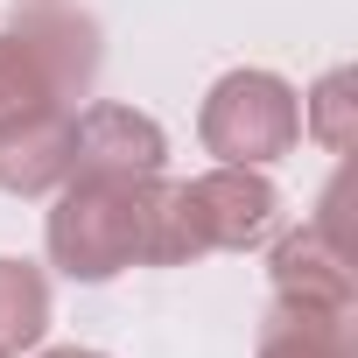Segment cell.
Returning a JSON list of instances; mask_svg holds the SVG:
<instances>
[{
    "label": "cell",
    "mask_w": 358,
    "mask_h": 358,
    "mask_svg": "<svg viewBox=\"0 0 358 358\" xmlns=\"http://www.w3.org/2000/svg\"><path fill=\"white\" fill-rule=\"evenodd\" d=\"M36 358H106V351H92V344H50V351H36Z\"/></svg>",
    "instance_id": "12"
},
{
    "label": "cell",
    "mask_w": 358,
    "mask_h": 358,
    "mask_svg": "<svg viewBox=\"0 0 358 358\" xmlns=\"http://www.w3.org/2000/svg\"><path fill=\"white\" fill-rule=\"evenodd\" d=\"M57 106H71V99H64L57 71L43 64V50L22 29H0V134L36 113H57Z\"/></svg>",
    "instance_id": "8"
},
{
    "label": "cell",
    "mask_w": 358,
    "mask_h": 358,
    "mask_svg": "<svg viewBox=\"0 0 358 358\" xmlns=\"http://www.w3.org/2000/svg\"><path fill=\"white\" fill-rule=\"evenodd\" d=\"M155 183V176H148ZM148 183L134 176H64L50 190V218H43V246L50 267L71 281H113L127 267H141L148 246Z\"/></svg>",
    "instance_id": "1"
},
{
    "label": "cell",
    "mask_w": 358,
    "mask_h": 358,
    "mask_svg": "<svg viewBox=\"0 0 358 358\" xmlns=\"http://www.w3.org/2000/svg\"><path fill=\"white\" fill-rule=\"evenodd\" d=\"M197 141L204 155L218 162H239V169H274L281 155H295L302 141V92L281 78V71H225L204 106H197Z\"/></svg>",
    "instance_id": "2"
},
{
    "label": "cell",
    "mask_w": 358,
    "mask_h": 358,
    "mask_svg": "<svg viewBox=\"0 0 358 358\" xmlns=\"http://www.w3.org/2000/svg\"><path fill=\"white\" fill-rule=\"evenodd\" d=\"M162 169H169V134L155 113L120 106V99L71 113V176H134V183H148Z\"/></svg>",
    "instance_id": "4"
},
{
    "label": "cell",
    "mask_w": 358,
    "mask_h": 358,
    "mask_svg": "<svg viewBox=\"0 0 358 358\" xmlns=\"http://www.w3.org/2000/svg\"><path fill=\"white\" fill-rule=\"evenodd\" d=\"M267 288H274V309H302V316H323V323H351V309H358L351 253L330 246L316 225H295V232L274 239Z\"/></svg>",
    "instance_id": "3"
},
{
    "label": "cell",
    "mask_w": 358,
    "mask_h": 358,
    "mask_svg": "<svg viewBox=\"0 0 358 358\" xmlns=\"http://www.w3.org/2000/svg\"><path fill=\"white\" fill-rule=\"evenodd\" d=\"M15 29H22V36L43 50V64L57 71L64 99H85V92L99 85L106 43H99V22H92V15H78V8H57V0H36V8H29Z\"/></svg>",
    "instance_id": "7"
},
{
    "label": "cell",
    "mask_w": 358,
    "mask_h": 358,
    "mask_svg": "<svg viewBox=\"0 0 358 358\" xmlns=\"http://www.w3.org/2000/svg\"><path fill=\"white\" fill-rule=\"evenodd\" d=\"M253 358H351V323H323L302 309H267Z\"/></svg>",
    "instance_id": "10"
},
{
    "label": "cell",
    "mask_w": 358,
    "mask_h": 358,
    "mask_svg": "<svg viewBox=\"0 0 358 358\" xmlns=\"http://www.w3.org/2000/svg\"><path fill=\"white\" fill-rule=\"evenodd\" d=\"M351 71H330L309 99H302V134H316L330 155H351L358 148V99H351Z\"/></svg>",
    "instance_id": "11"
},
{
    "label": "cell",
    "mask_w": 358,
    "mask_h": 358,
    "mask_svg": "<svg viewBox=\"0 0 358 358\" xmlns=\"http://www.w3.org/2000/svg\"><path fill=\"white\" fill-rule=\"evenodd\" d=\"M190 204H197L211 253H246V246L274 239V225H281V190L267 183V169H239V162L190 176Z\"/></svg>",
    "instance_id": "5"
},
{
    "label": "cell",
    "mask_w": 358,
    "mask_h": 358,
    "mask_svg": "<svg viewBox=\"0 0 358 358\" xmlns=\"http://www.w3.org/2000/svg\"><path fill=\"white\" fill-rule=\"evenodd\" d=\"M0 358H8V351H0Z\"/></svg>",
    "instance_id": "13"
},
{
    "label": "cell",
    "mask_w": 358,
    "mask_h": 358,
    "mask_svg": "<svg viewBox=\"0 0 358 358\" xmlns=\"http://www.w3.org/2000/svg\"><path fill=\"white\" fill-rule=\"evenodd\" d=\"M50 337V281L36 260L0 253V351H36Z\"/></svg>",
    "instance_id": "9"
},
{
    "label": "cell",
    "mask_w": 358,
    "mask_h": 358,
    "mask_svg": "<svg viewBox=\"0 0 358 358\" xmlns=\"http://www.w3.org/2000/svg\"><path fill=\"white\" fill-rule=\"evenodd\" d=\"M64 176H71V106L0 134V190L8 197H50Z\"/></svg>",
    "instance_id": "6"
}]
</instances>
